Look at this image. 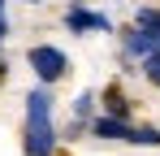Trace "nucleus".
Here are the masks:
<instances>
[{
    "instance_id": "1",
    "label": "nucleus",
    "mask_w": 160,
    "mask_h": 156,
    "mask_svg": "<svg viewBox=\"0 0 160 156\" xmlns=\"http://www.w3.org/2000/svg\"><path fill=\"white\" fill-rule=\"evenodd\" d=\"M56 126H52V96L39 87L26 96V130H22V152L26 156H52Z\"/></svg>"
},
{
    "instance_id": "2",
    "label": "nucleus",
    "mask_w": 160,
    "mask_h": 156,
    "mask_svg": "<svg viewBox=\"0 0 160 156\" xmlns=\"http://www.w3.org/2000/svg\"><path fill=\"white\" fill-rule=\"evenodd\" d=\"M30 70H35V74L43 78V82H56V78H65V65H69V61H65V52L61 48H48V44H39V48H30Z\"/></svg>"
},
{
    "instance_id": "3",
    "label": "nucleus",
    "mask_w": 160,
    "mask_h": 156,
    "mask_svg": "<svg viewBox=\"0 0 160 156\" xmlns=\"http://www.w3.org/2000/svg\"><path fill=\"white\" fill-rule=\"evenodd\" d=\"M65 26H69V30H78V35H91V30H112V22H108L104 13H91V9H78V4L65 13Z\"/></svg>"
},
{
    "instance_id": "4",
    "label": "nucleus",
    "mask_w": 160,
    "mask_h": 156,
    "mask_svg": "<svg viewBox=\"0 0 160 156\" xmlns=\"http://www.w3.org/2000/svg\"><path fill=\"white\" fill-rule=\"evenodd\" d=\"M91 134H100V139H130V126L121 117H95L91 122Z\"/></svg>"
},
{
    "instance_id": "5",
    "label": "nucleus",
    "mask_w": 160,
    "mask_h": 156,
    "mask_svg": "<svg viewBox=\"0 0 160 156\" xmlns=\"http://www.w3.org/2000/svg\"><path fill=\"white\" fill-rule=\"evenodd\" d=\"M134 30H143L152 44H160V9H138L134 13Z\"/></svg>"
},
{
    "instance_id": "6",
    "label": "nucleus",
    "mask_w": 160,
    "mask_h": 156,
    "mask_svg": "<svg viewBox=\"0 0 160 156\" xmlns=\"http://www.w3.org/2000/svg\"><path fill=\"white\" fill-rule=\"evenodd\" d=\"M156 48H160V44H152L143 30H130V35H126V52H134V56H152Z\"/></svg>"
},
{
    "instance_id": "7",
    "label": "nucleus",
    "mask_w": 160,
    "mask_h": 156,
    "mask_svg": "<svg viewBox=\"0 0 160 156\" xmlns=\"http://www.w3.org/2000/svg\"><path fill=\"white\" fill-rule=\"evenodd\" d=\"M104 104H108V117H121V122H126V113H130V104L121 100V91H108V96H104Z\"/></svg>"
},
{
    "instance_id": "8",
    "label": "nucleus",
    "mask_w": 160,
    "mask_h": 156,
    "mask_svg": "<svg viewBox=\"0 0 160 156\" xmlns=\"http://www.w3.org/2000/svg\"><path fill=\"white\" fill-rule=\"evenodd\" d=\"M130 143H160V130L156 126H138V130L130 126Z\"/></svg>"
},
{
    "instance_id": "9",
    "label": "nucleus",
    "mask_w": 160,
    "mask_h": 156,
    "mask_svg": "<svg viewBox=\"0 0 160 156\" xmlns=\"http://www.w3.org/2000/svg\"><path fill=\"white\" fill-rule=\"evenodd\" d=\"M143 74H147V78H152V82L160 87V52H152V56H147V65H143Z\"/></svg>"
},
{
    "instance_id": "10",
    "label": "nucleus",
    "mask_w": 160,
    "mask_h": 156,
    "mask_svg": "<svg viewBox=\"0 0 160 156\" xmlns=\"http://www.w3.org/2000/svg\"><path fill=\"white\" fill-rule=\"evenodd\" d=\"M91 104H95V96H91V91H82L78 100H74V113H78V117H87V113H91Z\"/></svg>"
},
{
    "instance_id": "11",
    "label": "nucleus",
    "mask_w": 160,
    "mask_h": 156,
    "mask_svg": "<svg viewBox=\"0 0 160 156\" xmlns=\"http://www.w3.org/2000/svg\"><path fill=\"white\" fill-rule=\"evenodd\" d=\"M0 18H4V0H0Z\"/></svg>"
},
{
    "instance_id": "12",
    "label": "nucleus",
    "mask_w": 160,
    "mask_h": 156,
    "mask_svg": "<svg viewBox=\"0 0 160 156\" xmlns=\"http://www.w3.org/2000/svg\"><path fill=\"white\" fill-rule=\"evenodd\" d=\"M26 4H39V0H26Z\"/></svg>"
},
{
    "instance_id": "13",
    "label": "nucleus",
    "mask_w": 160,
    "mask_h": 156,
    "mask_svg": "<svg viewBox=\"0 0 160 156\" xmlns=\"http://www.w3.org/2000/svg\"><path fill=\"white\" fill-rule=\"evenodd\" d=\"M74 4H82V0H74Z\"/></svg>"
}]
</instances>
